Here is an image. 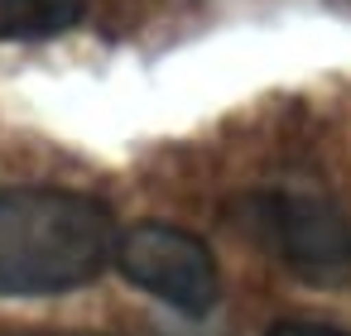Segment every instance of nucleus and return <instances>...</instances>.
<instances>
[{
	"label": "nucleus",
	"mask_w": 351,
	"mask_h": 336,
	"mask_svg": "<svg viewBox=\"0 0 351 336\" xmlns=\"http://www.w3.org/2000/svg\"><path fill=\"white\" fill-rule=\"evenodd\" d=\"M116 259L111 211L68 188L0 192V298H53L92 283Z\"/></svg>",
	"instance_id": "1"
},
{
	"label": "nucleus",
	"mask_w": 351,
	"mask_h": 336,
	"mask_svg": "<svg viewBox=\"0 0 351 336\" xmlns=\"http://www.w3.org/2000/svg\"><path fill=\"white\" fill-rule=\"evenodd\" d=\"M250 226L269 255L313 288L351 283V216L313 192H265L250 197Z\"/></svg>",
	"instance_id": "2"
},
{
	"label": "nucleus",
	"mask_w": 351,
	"mask_h": 336,
	"mask_svg": "<svg viewBox=\"0 0 351 336\" xmlns=\"http://www.w3.org/2000/svg\"><path fill=\"white\" fill-rule=\"evenodd\" d=\"M116 264L135 288L169 302L173 312L202 317L217 307L221 269H217L212 250L183 226H169V221L130 226L125 235H116Z\"/></svg>",
	"instance_id": "3"
},
{
	"label": "nucleus",
	"mask_w": 351,
	"mask_h": 336,
	"mask_svg": "<svg viewBox=\"0 0 351 336\" xmlns=\"http://www.w3.org/2000/svg\"><path fill=\"white\" fill-rule=\"evenodd\" d=\"M77 20V0H0V39L58 34Z\"/></svg>",
	"instance_id": "4"
},
{
	"label": "nucleus",
	"mask_w": 351,
	"mask_h": 336,
	"mask_svg": "<svg viewBox=\"0 0 351 336\" xmlns=\"http://www.w3.org/2000/svg\"><path fill=\"white\" fill-rule=\"evenodd\" d=\"M265 336H351V331L327 326V322H274Z\"/></svg>",
	"instance_id": "5"
}]
</instances>
